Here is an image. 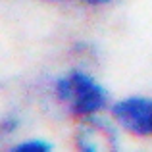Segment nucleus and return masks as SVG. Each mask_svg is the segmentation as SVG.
I'll use <instances>...</instances> for the list:
<instances>
[{"label":"nucleus","instance_id":"nucleus-4","mask_svg":"<svg viewBox=\"0 0 152 152\" xmlns=\"http://www.w3.org/2000/svg\"><path fill=\"white\" fill-rule=\"evenodd\" d=\"M54 148L56 145L46 135H19L15 141H12V145H8V150L12 152H52Z\"/></svg>","mask_w":152,"mask_h":152},{"label":"nucleus","instance_id":"nucleus-3","mask_svg":"<svg viewBox=\"0 0 152 152\" xmlns=\"http://www.w3.org/2000/svg\"><path fill=\"white\" fill-rule=\"evenodd\" d=\"M123 137L125 135L119 131L114 119L108 114H100L75 121L71 141L79 152H112L121 148Z\"/></svg>","mask_w":152,"mask_h":152},{"label":"nucleus","instance_id":"nucleus-2","mask_svg":"<svg viewBox=\"0 0 152 152\" xmlns=\"http://www.w3.org/2000/svg\"><path fill=\"white\" fill-rule=\"evenodd\" d=\"M108 115L114 119V123L125 137H152V96L125 94V96L114 98L108 108Z\"/></svg>","mask_w":152,"mask_h":152},{"label":"nucleus","instance_id":"nucleus-5","mask_svg":"<svg viewBox=\"0 0 152 152\" xmlns=\"http://www.w3.org/2000/svg\"><path fill=\"white\" fill-rule=\"evenodd\" d=\"M21 131V118L14 112L0 114V142L15 141Z\"/></svg>","mask_w":152,"mask_h":152},{"label":"nucleus","instance_id":"nucleus-1","mask_svg":"<svg viewBox=\"0 0 152 152\" xmlns=\"http://www.w3.org/2000/svg\"><path fill=\"white\" fill-rule=\"evenodd\" d=\"M48 94L54 104L73 121L108 114L112 96L100 77L83 66H71L48 81Z\"/></svg>","mask_w":152,"mask_h":152},{"label":"nucleus","instance_id":"nucleus-7","mask_svg":"<svg viewBox=\"0 0 152 152\" xmlns=\"http://www.w3.org/2000/svg\"><path fill=\"white\" fill-rule=\"evenodd\" d=\"M45 2H73V0H45ZM75 2H79V0H75Z\"/></svg>","mask_w":152,"mask_h":152},{"label":"nucleus","instance_id":"nucleus-6","mask_svg":"<svg viewBox=\"0 0 152 152\" xmlns=\"http://www.w3.org/2000/svg\"><path fill=\"white\" fill-rule=\"evenodd\" d=\"M79 2L85 4V6H91V8H104V6H110L115 0H79Z\"/></svg>","mask_w":152,"mask_h":152}]
</instances>
